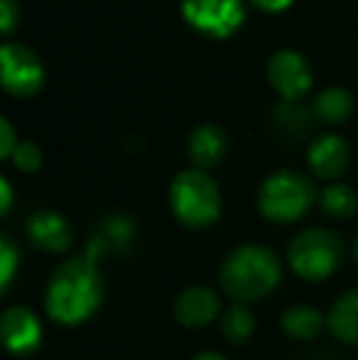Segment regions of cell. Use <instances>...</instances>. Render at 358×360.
Wrapping results in <instances>:
<instances>
[{"label":"cell","mask_w":358,"mask_h":360,"mask_svg":"<svg viewBox=\"0 0 358 360\" xmlns=\"http://www.w3.org/2000/svg\"><path fill=\"white\" fill-rule=\"evenodd\" d=\"M103 299V277L89 257H72L52 272L44 309L57 323L77 326L94 316Z\"/></svg>","instance_id":"cell-1"},{"label":"cell","mask_w":358,"mask_h":360,"mask_svg":"<svg viewBox=\"0 0 358 360\" xmlns=\"http://www.w3.org/2000/svg\"><path fill=\"white\" fill-rule=\"evenodd\" d=\"M221 287L238 304L258 302L280 285L282 267L272 250L263 245H241L221 265Z\"/></svg>","instance_id":"cell-2"},{"label":"cell","mask_w":358,"mask_h":360,"mask_svg":"<svg viewBox=\"0 0 358 360\" xmlns=\"http://www.w3.org/2000/svg\"><path fill=\"white\" fill-rule=\"evenodd\" d=\"M170 206L179 223L189 228H206L221 214L219 184L201 169L179 172L170 186Z\"/></svg>","instance_id":"cell-3"},{"label":"cell","mask_w":358,"mask_h":360,"mask_svg":"<svg viewBox=\"0 0 358 360\" xmlns=\"http://www.w3.org/2000/svg\"><path fill=\"white\" fill-rule=\"evenodd\" d=\"M314 184L305 174L282 169L265 179L258 194V209L272 223H292L302 218L314 204Z\"/></svg>","instance_id":"cell-4"},{"label":"cell","mask_w":358,"mask_h":360,"mask_svg":"<svg viewBox=\"0 0 358 360\" xmlns=\"http://www.w3.org/2000/svg\"><path fill=\"white\" fill-rule=\"evenodd\" d=\"M344 257V243L334 231L307 228L287 248V260L295 275L307 282H321L339 267Z\"/></svg>","instance_id":"cell-5"},{"label":"cell","mask_w":358,"mask_h":360,"mask_svg":"<svg viewBox=\"0 0 358 360\" xmlns=\"http://www.w3.org/2000/svg\"><path fill=\"white\" fill-rule=\"evenodd\" d=\"M186 22L209 37H229L245 18L243 0H181Z\"/></svg>","instance_id":"cell-6"},{"label":"cell","mask_w":358,"mask_h":360,"mask_svg":"<svg viewBox=\"0 0 358 360\" xmlns=\"http://www.w3.org/2000/svg\"><path fill=\"white\" fill-rule=\"evenodd\" d=\"M0 62H3V74H0L3 86L10 96L27 98L42 89L44 67L30 47L18 42H5L0 47Z\"/></svg>","instance_id":"cell-7"},{"label":"cell","mask_w":358,"mask_h":360,"mask_svg":"<svg viewBox=\"0 0 358 360\" xmlns=\"http://www.w3.org/2000/svg\"><path fill=\"white\" fill-rule=\"evenodd\" d=\"M268 79L272 89L285 101H297L312 89V69L300 52L280 49L268 62Z\"/></svg>","instance_id":"cell-8"},{"label":"cell","mask_w":358,"mask_h":360,"mask_svg":"<svg viewBox=\"0 0 358 360\" xmlns=\"http://www.w3.org/2000/svg\"><path fill=\"white\" fill-rule=\"evenodd\" d=\"M0 331L8 351L15 356H30L42 341V326L37 316L25 307H10L0 319Z\"/></svg>","instance_id":"cell-9"},{"label":"cell","mask_w":358,"mask_h":360,"mask_svg":"<svg viewBox=\"0 0 358 360\" xmlns=\"http://www.w3.org/2000/svg\"><path fill=\"white\" fill-rule=\"evenodd\" d=\"M27 238L42 252H64L74 240L72 223L57 211H37L27 221Z\"/></svg>","instance_id":"cell-10"},{"label":"cell","mask_w":358,"mask_h":360,"mask_svg":"<svg viewBox=\"0 0 358 360\" xmlns=\"http://www.w3.org/2000/svg\"><path fill=\"white\" fill-rule=\"evenodd\" d=\"M219 314V299L211 289L206 287H191L181 292L174 302V319L177 323L186 328H201L209 326Z\"/></svg>","instance_id":"cell-11"},{"label":"cell","mask_w":358,"mask_h":360,"mask_svg":"<svg viewBox=\"0 0 358 360\" xmlns=\"http://www.w3.org/2000/svg\"><path fill=\"white\" fill-rule=\"evenodd\" d=\"M312 172L321 179H334L349 165V145L339 135H321L309 147L307 155Z\"/></svg>","instance_id":"cell-12"},{"label":"cell","mask_w":358,"mask_h":360,"mask_svg":"<svg viewBox=\"0 0 358 360\" xmlns=\"http://www.w3.org/2000/svg\"><path fill=\"white\" fill-rule=\"evenodd\" d=\"M226 155V135L216 125H199L189 135V157L199 169L219 165Z\"/></svg>","instance_id":"cell-13"},{"label":"cell","mask_w":358,"mask_h":360,"mask_svg":"<svg viewBox=\"0 0 358 360\" xmlns=\"http://www.w3.org/2000/svg\"><path fill=\"white\" fill-rule=\"evenodd\" d=\"M326 326L341 343H358V289L341 294L326 316Z\"/></svg>","instance_id":"cell-14"},{"label":"cell","mask_w":358,"mask_h":360,"mask_svg":"<svg viewBox=\"0 0 358 360\" xmlns=\"http://www.w3.org/2000/svg\"><path fill=\"white\" fill-rule=\"evenodd\" d=\"M130 238H133V223L123 216H115V218H108V221L101 226L98 236H94L91 240L89 250V260L94 262L98 255H106V252H113V250H120L123 245H128Z\"/></svg>","instance_id":"cell-15"},{"label":"cell","mask_w":358,"mask_h":360,"mask_svg":"<svg viewBox=\"0 0 358 360\" xmlns=\"http://www.w3.org/2000/svg\"><path fill=\"white\" fill-rule=\"evenodd\" d=\"M326 326V319L312 307H292L282 314V331L297 341H309L321 333Z\"/></svg>","instance_id":"cell-16"},{"label":"cell","mask_w":358,"mask_h":360,"mask_svg":"<svg viewBox=\"0 0 358 360\" xmlns=\"http://www.w3.org/2000/svg\"><path fill=\"white\" fill-rule=\"evenodd\" d=\"M356 108L354 96L341 86L324 89L314 101V115L324 123H344Z\"/></svg>","instance_id":"cell-17"},{"label":"cell","mask_w":358,"mask_h":360,"mask_svg":"<svg viewBox=\"0 0 358 360\" xmlns=\"http://www.w3.org/2000/svg\"><path fill=\"white\" fill-rule=\"evenodd\" d=\"M319 204L326 216L331 218H351L358 209V196L351 186L346 184H331L321 191Z\"/></svg>","instance_id":"cell-18"},{"label":"cell","mask_w":358,"mask_h":360,"mask_svg":"<svg viewBox=\"0 0 358 360\" xmlns=\"http://www.w3.org/2000/svg\"><path fill=\"white\" fill-rule=\"evenodd\" d=\"M255 328L253 314L243 307V304H234L224 311L221 319V331H224L229 343H245Z\"/></svg>","instance_id":"cell-19"},{"label":"cell","mask_w":358,"mask_h":360,"mask_svg":"<svg viewBox=\"0 0 358 360\" xmlns=\"http://www.w3.org/2000/svg\"><path fill=\"white\" fill-rule=\"evenodd\" d=\"M20 262V252L18 248L10 243V238H0V289H8L10 282H13V275L18 270Z\"/></svg>","instance_id":"cell-20"},{"label":"cell","mask_w":358,"mask_h":360,"mask_svg":"<svg viewBox=\"0 0 358 360\" xmlns=\"http://www.w3.org/2000/svg\"><path fill=\"white\" fill-rule=\"evenodd\" d=\"M10 160H13V165L18 167V169L34 172V169H39V165H42V152H39V147L34 143H18Z\"/></svg>","instance_id":"cell-21"},{"label":"cell","mask_w":358,"mask_h":360,"mask_svg":"<svg viewBox=\"0 0 358 360\" xmlns=\"http://www.w3.org/2000/svg\"><path fill=\"white\" fill-rule=\"evenodd\" d=\"M18 22H20L18 0H0V30H3V34L13 32Z\"/></svg>","instance_id":"cell-22"},{"label":"cell","mask_w":358,"mask_h":360,"mask_svg":"<svg viewBox=\"0 0 358 360\" xmlns=\"http://www.w3.org/2000/svg\"><path fill=\"white\" fill-rule=\"evenodd\" d=\"M15 147H18V140H15L13 125L8 118H3L0 120V157H13Z\"/></svg>","instance_id":"cell-23"},{"label":"cell","mask_w":358,"mask_h":360,"mask_svg":"<svg viewBox=\"0 0 358 360\" xmlns=\"http://www.w3.org/2000/svg\"><path fill=\"white\" fill-rule=\"evenodd\" d=\"M0 196H3V201H0V214H8L10 204H13V191H10V184L5 176L0 179Z\"/></svg>","instance_id":"cell-24"},{"label":"cell","mask_w":358,"mask_h":360,"mask_svg":"<svg viewBox=\"0 0 358 360\" xmlns=\"http://www.w3.org/2000/svg\"><path fill=\"white\" fill-rule=\"evenodd\" d=\"M260 10H268V13H277V10H285L292 0H253Z\"/></svg>","instance_id":"cell-25"},{"label":"cell","mask_w":358,"mask_h":360,"mask_svg":"<svg viewBox=\"0 0 358 360\" xmlns=\"http://www.w3.org/2000/svg\"><path fill=\"white\" fill-rule=\"evenodd\" d=\"M191 360H226V358L219 356V353H199V356H194Z\"/></svg>","instance_id":"cell-26"},{"label":"cell","mask_w":358,"mask_h":360,"mask_svg":"<svg viewBox=\"0 0 358 360\" xmlns=\"http://www.w3.org/2000/svg\"><path fill=\"white\" fill-rule=\"evenodd\" d=\"M354 260L358 262V240L354 243Z\"/></svg>","instance_id":"cell-27"}]
</instances>
